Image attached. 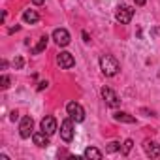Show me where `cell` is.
I'll return each mask as SVG.
<instances>
[{"label":"cell","instance_id":"6da1fadb","mask_svg":"<svg viewBox=\"0 0 160 160\" xmlns=\"http://www.w3.org/2000/svg\"><path fill=\"white\" fill-rule=\"evenodd\" d=\"M100 70L106 77H113L121 72V64L113 55H102L100 57Z\"/></svg>","mask_w":160,"mask_h":160},{"label":"cell","instance_id":"7a4b0ae2","mask_svg":"<svg viewBox=\"0 0 160 160\" xmlns=\"http://www.w3.org/2000/svg\"><path fill=\"white\" fill-rule=\"evenodd\" d=\"M132 17H134V8H132V6L122 4V6H119V8L115 10V19H117L121 25H128V23L132 21Z\"/></svg>","mask_w":160,"mask_h":160},{"label":"cell","instance_id":"3957f363","mask_svg":"<svg viewBox=\"0 0 160 160\" xmlns=\"http://www.w3.org/2000/svg\"><path fill=\"white\" fill-rule=\"evenodd\" d=\"M66 111H68V117H72L75 122L85 121V109L79 106L77 102H70V104L66 106Z\"/></svg>","mask_w":160,"mask_h":160},{"label":"cell","instance_id":"277c9868","mask_svg":"<svg viewBox=\"0 0 160 160\" xmlns=\"http://www.w3.org/2000/svg\"><path fill=\"white\" fill-rule=\"evenodd\" d=\"M102 98H104L106 106H109V108H119V106H121V98H119L117 92H115L113 89H109V87H104V89H102Z\"/></svg>","mask_w":160,"mask_h":160},{"label":"cell","instance_id":"5b68a950","mask_svg":"<svg viewBox=\"0 0 160 160\" xmlns=\"http://www.w3.org/2000/svg\"><path fill=\"white\" fill-rule=\"evenodd\" d=\"M60 138L66 143H70L73 139V119L72 117H68V119L62 121V124H60Z\"/></svg>","mask_w":160,"mask_h":160},{"label":"cell","instance_id":"8992f818","mask_svg":"<svg viewBox=\"0 0 160 160\" xmlns=\"http://www.w3.org/2000/svg\"><path fill=\"white\" fill-rule=\"evenodd\" d=\"M32 126H34V121H32V117H23L21 119V124H19V136L23 138V139H27V138H30L34 132H32Z\"/></svg>","mask_w":160,"mask_h":160},{"label":"cell","instance_id":"52a82bcc","mask_svg":"<svg viewBox=\"0 0 160 160\" xmlns=\"http://www.w3.org/2000/svg\"><path fill=\"white\" fill-rule=\"evenodd\" d=\"M53 40H55V43L57 45H60V47H66L68 43H70V32L66 30V28H55L53 30Z\"/></svg>","mask_w":160,"mask_h":160},{"label":"cell","instance_id":"ba28073f","mask_svg":"<svg viewBox=\"0 0 160 160\" xmlns=\"http://www.w3.org/2000/svg\"><path fill=\"white\" fill-rule=\"evenodd\" d=\"M57 64H58L62 70H70V68H73V64H75V58H73V55H72V53H68V51H62V53L57 57Z\"/></svg>","mask_w":160,"mask_h":160},{"label":"cell","instance_id":"9c48e42d","mask_svg":"<svg viewBox=\"0 0 160 160\" xmlns=\"http://www.w3.org/2000/svg\"><path fill=\"white\" fill-rule=\"evenodd\" d=\"M40 126H42V130L47 134V136H53L55 132H57V119L55 117H45V119H42V122H40Z\"/></svg>","mask_w":160,"mask_h":160},{"label":"cell","instance_id":"30bf717a","mask_svg":"<svg viewBox=\"0 0 160 160\" xmlns=\"http://www.w3.org/2000/svg\"><path fill=\"white\" fill-rule=\"evenodd\" d=\"M143 149H145L147 156H151V158H160V143H158V141H145Z\"/></svg>","mask_w":160,"mask_h":160},{"label":"cell","instance_id":"8fae6325","mask_svg":"<svg viewBox=\"0 0 160 160\" xmlns=\"http://www.w3.org/2000/svg\"><path fill=\"white\" fill-rule=\"evenodd\" d=\"M32 141H34V145H38V147H47L49 145V136L42 130V132H34L32 134Z\"/></svg>","mask_w":160,"mask_h":160},{"label":"cell","instance_id":"7c38bea8","mask_svg":"<svg viewBox=\"0 0 160 160\" xmlns=\"http://www.w3.org/2000/svg\"><path fill=\"white\" fill-rule=\"evenodd\" d=\"M23 21L28 23V25H34V23L40 21V15H38L36 10H25V12H23Z\"/></svg>","mask_w":160,"mask_h":160},{"label":"cell","instance_id":"4fadbf2b","mask_svg":"<svg viewBox=\"0 0 160 160\" xmlns=\"http://www.w3.org/2000/svg\"><path fill=\"white\" fill-rule=\"evenodd\" d=\"M113 119L119 121V122H128V124H134V122H136V117L130 115V113H126V111H117V113L113 115Z\"/></svg>","mask_w":160,"mask_h":160},{"label":"cell","instance_id":"5bb4252c","mask_svg":"<svg viewBox=\"0 0 160 160\" xmlns=\"http://www.w3.org/2000/svg\"><path fill=\"white\" fill-rule=\"evenodd\" d=\"M83 156H85V158H91V160H100L104 154H102V151H98L96 147H87L85 152H83Z\"/></svg>","mask_w":160,"mask_h":160},{"label":"cell","instance_id":"9a60e30c","mask_svg":"<svg viewBox=\"0 0 160 160\" xmlns=\"http://www.w3.org/2000/svg\"><path fill=\"white\" fill-rule=\"evenodd\" d=\"M47 43H49V38H47V36H42V38H40V42H38V45H36V47L32 49V53H34V55L42 53V51H43V49L47 47Z\"/></svg>","mask_w":160,"mask_h":160},{"label":"cell","instance_id":"2e32d148","mask_svg":"<svg viewBox=\"0 0 160 160\" xmlns=\"http://www.w3.org/2000/svg\"><path fill=\"white\" fill-rule=\"evenodd\" d=\"M132 147H134V141H132V139H126V141L122 143V151H121V152H122V154L126 156V154H128V152L132 151Z\"/></svg>","mask_w":160,"mask_h":160},{"label":"cell","instance_id":"e0dca14e","mask_svg":"<svg viewBox=\"0 0 160 160\" xmlns=\"http://www.w3.org/2000/svg\"><path fill=\"white\" fill-rule=\"evenodd\" d=\"M117 151H121V143H117V141H111V143H108V147H106V152H117Z\"/></svg>","mask_w":160,"mask_h":160},{"label":"cell","instance_id":"ac0fdd59","mask_svg":"<svg viewBox=\"0 0 160 160\" xmlns=\"http://www.w3.org/2000/svg\"><path fill=\"white\" fill-rule=\"evenodd\" d=\"M0 87H2V89H8L10 87V75H2V77H0Z\"/></svg>","mask_w":160,"mask_h":160},{"label":"cell","instance_id":"d6986e66","mask_svg":"<svg viewBox=\"0 0 160 160\" xmlns=\"http://www.w3.org/2000/svg\"><path fill=\"white\" fill-rule=\"evenodd\" d=\"M13 66H15V70H21V68L25 66V60H23V57H15V58H13Z\"/></svg>","mask_w":160,"mask_h":160},{"label":"cell","instance_id":"ffe728a7","mask_svg":"<svg viewBox=\"0 0 160 160\" xmlns=\"http://www.w3.org/2000/svg\"><path fill=\"white\" fill-rule=\"evenodd\" d=\"M10 119H12V121L15 122V121L19 119V113H17V111H12V113H10Z\"/></svg>","mask_w":160,"mask_h":160},{"label":"cell","instance_id":"44dd1931","mask_svg":"<svg viewBox=\"0 0 160 160\" xmlns=\"http://www.w3.org/2000/svg\"><path fill=\"white\" fill-rule=\"evenodd\" d=\"M47 85H49L47 81H42V83L38 85V91H43V89H47Z\"/></svg>","mask_w":160,"mask_h":160},{"label":"cell","instance_id":"7402d4cb","mask_svg":"<svg viewBox=\"0 0 160 160\" xmlns=\"http://www.w3.org/2000/svg\"><path fill=\"white\" fill-rule=\"evenodd\" d=\"M19 28H21V27H19V25H15V27H12V28H10V30H8V32H10V34H13V32H17V30H19Z\"/></svg>","mask_w":160,"mask_h":160},{"label":"cell","instance_id":"603a6c76","mask_svg":"<svg viewBox=\"0 0 160 160\" xmlns=\"http://www.w3.org/2000/svg\"><path fill=\"white\" fill-rule=\"evenodd\" d=\"M134 2H136V6H145L147 0H134Z\"/></svg>","mask_w":160,"mask_h":160},{"label":"cell","instance_id":"cb8c5ba5","mask_svg":"<svg viewBox=\"0 0 160 160\" xmlns=\"http://www.w3.org/2000/svg\"><path fill=\"white\" fill-rule=\"evenodd\" d=\"M45 2V0H32V4H36V6H42Z\"/></svg>","mask_w":160,"mask_h":160},{"label":"cell","instance_id":"d4e9b609","mask_svg":"<svg viewBox=\"0 0 160 160\" xmlns=\"http://www.w3.org/2000/svg\"><path fill=\"white\" fill-rule=\"evenodd\" d=\"M83 40H85V42H91V38H89V34H87V32H83Z\"/></svg>","mask_w":160,"mask_h":160},{"label":"cell","instance_id":"484cf974","mask_svg":"<svg viewBox=\"0 0 160 160\" xmlns=\"http://www.w3.org/2000/svg\"><path fill=\"white\" fill-rule=\"evenodd\" d=\"M156 30H158V32H160V28H156Z\"/></svg>","mask_w":160,"mask_h":160}]
</instances>
